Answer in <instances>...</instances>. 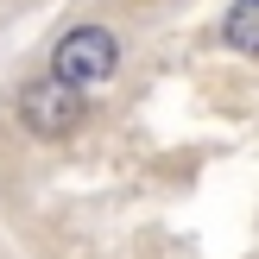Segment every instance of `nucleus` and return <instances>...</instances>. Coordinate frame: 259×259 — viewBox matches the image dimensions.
Listing matches in <instances>:
<instances>
[{"instance_id": "nucleus-2", "label": "nucleus", "mask_w": 259, "mask_h": 259, "mask_svg": "<svg viewBox=\"0 0 259 259\" xmlns=\"http://www.w3.org/2000/svg\"><path fill=\"white\" fill-rule=\"evenodd\" d=\"M114 63H120V45H114V32H101V25H76V32L57 45L51 70H57L63 82L89 89V82H108V76H114Z\"/></svg>"}, {"instance_id": "nucleus-1", "label": "nucleus", "mask_w": 259, "mask_h": 259, "mask_svg": "<svg viewBox=\"0 0 259 259\" xmlns=\"http://www.w3.org/2000/svg\"><path fill=\"white\" fill-rule=\"evenodd\" d=\"M19 120H25V133H38V139L76 133V120H82V89L63 82V76L25 82V89H19Z\"/></svg>"}, {"instance_id": "nucleus-3", "label": "nucleus", "mask_w": 259, "mask_h": 259, "mask_svg": "<svg viewBox=\"0 0 259 259\" xmlns=\"http://www.w3.org/2000/svg\"><path fill=\"white\" fill-rule=\"evenodd\" d=\"M228 45L259 57V0H234V13H228Z\"/></svg>"}]
</instances>
